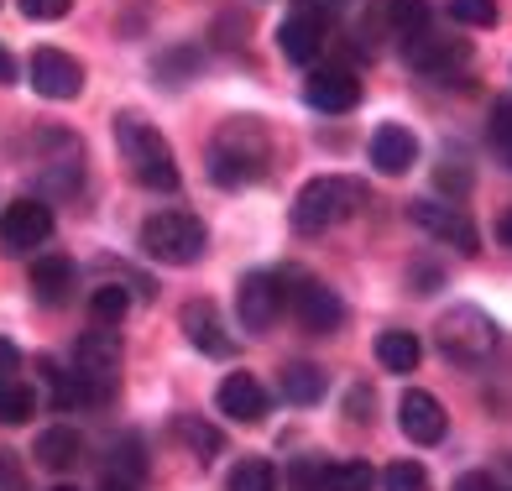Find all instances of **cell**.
Returning a JSON list of instances; mask_svg holds the SVG:
<instances>
[{
	"label": "cell",
	"instance_id": "26",
	"mask_svg": "<svg viewBox=\"0 0 512 491\" xmlns=\"http://www.w3.org/2000/svg\"><path fill=\"white\" fill-rule=\"evenodd\" d=\"M230 491H277V465L272 460H241L230 471Z\"/></svg>",
	"mask_w": 512,
	"mask_h": 491
},
{
	"label": "cell",
	"instance_id": "29",
	"mask_svg": "<svg viewBox=\"0 0 512 491\" xmlns=\"http://www.w3.org/2000/svg\"><path fill=\"white\" fill-rule=\"evenodd\" d=\"M387 21H392V27H398L403 37L424 32V21H429V0H392V6H387Z\"/></svg>",
	"mask_w": 512,
	"mask_h": 491
},
{
	"label": "cell",
	"instance_id": "34",
	"mask_svg": "<svg viewBox=\"0 0 512 491\" xmlns=\"http://www.w3.org/2000/svg\"><path fill=\"white\" fill-rule=\"evenodd\" d=\"M16 371H21V350H16L6 335H0V382H11Z\"/></svg>",
	"mask_w": 512,
	"mask_h": 491
},
{
	"label": "cell",
	"instance_id": "12",
	"mask_svg": "<svg viewBox=\"0 0 512 491\" xmlns=\"http://www.w3.org/2000/svg\"><path fill=\"white\" fill-rule=\"evenodd\" d=\"M324 32H330V21H324L319 6H293L283 16V27H277V53L288 63H314L324 48Z\"/></svg>",
	"mask_w": 512,
	"mask_h": 491
},
{
	"label": "cell",
	"instance_id": "6",
	"mask_svg": "<svg viewBox=\"0 0 512 491\" xmlns=\"http://www.w3.org/2000/svg\"><path fill=\"white\" fill-rule=\"evenodd\" d=\"M288 309V277L283 272H246L241 288H236V319L241 330L251 335H267Z\"/></svg>",
	"mask_w": 512,
	"mask_h": 491
},
{
	"label": "cell",
	"instance_id": "35",
	"mask_svg": "<svg viewBox=\"0 0 512 491\" xmlns=\"http://www.w3.org/2000/svg\"><path fill=\"white\" fill-rule=\"evenodd\" d=\"M492 136H497V142H507V136H512V100H497L492 105Z\"/></svg>",
	"mask_w": 512,
	"mask_h": 491
},
{
	"label": "cell",
	"instance_id": "14",
	"mask_svg": "<svg viewBox=\"0 0 512 491\" xmlns=\"http://www.w3.org/2000/svg\"><path fill=\"white\" fill-rule=\"evenodd\" d=\"M215 403H220V413L230 418V424H262L272 397L251 371H230V377L220 382V392H215Z\"/></svg>",
	"mask_w": 512,
	"mask_h": 491
},
{
	"label": "cell",
	"instance_id": "32",
	"mask_svg": "<svg viewBox=\"0 0 512 491\" xmlns=\"http://www.w3.org/2000/svg\"><path fill=\"white\" fill-rule=\"evenodd\" d=\"M68 6H74V0H21V16L27 21H58V16H68Z\"/></svg>",
	"mask_w": 512,
	"mask_h": 491
},
{
	"label": "cell",
	"instance_id": "30",
	"mask_svg": "<svg viewBox=\"0 0 512 491\" xmlns=\"http://www.w3.org/2000/svg\"><path fill=\"white\" fill-rule=\"evenodd\" d=\"M178 439H189V450H199V460L220 455V434L209 424H199V418H178Z\"/></svg>",
	"mask_w": 512,
	"mask_h": 491
},
{
	"label": "cell",
	"instance_id": "17",
	"mask_svg": "<svg viewBox=\"0 0 512 491\" xmlns=\"http://www.w3.org/2000/svg\"><path fill=\"white\" fill-rule=\"evenodd\" d=\"M183 335H189V345H199L204 356H230V330H225V319H220V309L209 298H199V303H183Z\"/></svg>",
	"mask_w": 512,
	"mask_h": 491
},
{
	"label": "cell",
	"instance_id": "18",
	"mask_svg": "<svg viewBox=\"0 0 512 491\" xmlns=\"http://www.w3.org/2000/svg\"><path fill=\"white\" fill-rule=\"evenodd\" d=\"M465 58H471V48H465V42L455 37H424V32H413L408 37V63L418 68V74H450V68H460Z\"/></svg>",
	"mask_w": 512,
	"mask_h": 491
},
{
	"label": "cell",
	"instance_id": "37",
	"mask_svg": "<svg viewBox=\"0 0 512 491\" xmlns=\"http://www.w3.org/2000/svg\"><path fill=\"white\" fill-rule=\"evenodd\" d=\"M455 491H497V486H492V476L471 471V476H460V481H455Z\"/></svg>",
	"mask_w": 512,
	"mask_h": 491
},
{
	"label": "cell",
	"instance_id": "25",
	"mask_svg": "<svg viewBox=\"0 0 512 491\" xmlns=\"http://www.w3.org/2000/svg\"><path fill=\"white\" fill-rule=\"evenodd\" d=\"M126 309H131V293L115 288V283L95 288V298H89V314H95V324H105V330H115V324L126 319Z\"/></svg>",
	"mask_w": 512,
	"mask_h": 491
},
{
	"label": "cell",
	"instance_id": "1",
	"mask_svg": "<svg viewBox=\"0 0 512 491\" xmlns=\"http://www.w3.org/2000/svg\"><path fill=\"white\" fill-rule=\"evenodd\" d=\"M267 131L251 121V115H236V121H225L220 136L209 142V178L220 183V189H246L267 173Z\"/></svg>",
	"mask_w": 512,
	"mask_h": 491
},
{
	"label": "cell",
	"instance_id": "8",
	"mask_svg": "<svg viewBox=\"0 0 512 491\" xmlns=\"http://www.w3.org/2000/svg\"><path fill=\"white\" fill-rule=\"evenodd\" d=\"M408 220H413L418 230H429V236L450 241V246H455V251H465V256H476V251H481L476 225L465 220V209H455V204H439V199H413V204H408Z\"/></svg>",
	"mask_w": 512,
	"mask_h": 491
},
{
	"label": "cell",
	"instance_id": "5",
	"mask_svg": "<svg viewBox=\"0 0 512 491\" xmlns=\"http://www.w3.org/2000/svg\"><path fill=\"white\" fill-rule=\"evenodd\" d=\"M434 335H439L445 361L481 366V361L497 350V319L486 314V309H476V303H455V309L434 324Z\"/></svg>",
	"mask_w": 512,
	"mask_h": 491
},
{
	"label": "cell",
	"instance_id": "23",
	"mask_svg": "<svg viewBox=\"0 0 512 491\" xmlns=\"http://www.w3.org/2000/svg\"><path fill=\"white\" fill-rule=\"evenodd\" d=\"M371 481H377V471H371L366 460H335L319 471V491H371Z\"/></svg>",
	"mask_w": 512,
	"mask_h": 491
},
{
	"label": "cell",
	"instance_id": "21",
	"mask_svg": "<svg viewBox=\"0 0 512 491\" xmlns=\"http://www.w3.org/2000/svg\"><path fill=\"white\" fill-rule=\"evenodd\" d=\"M277 392H283V403H298V408H309L324 397V371L314 361H293L277 371Z\"/></svg>",
	"mask_w": 512,
	"mask_h": 491
},
{
	"label": "cell",
	"instance_id": "16",
	"mask_svg": "<svg viewBox=\"0 0 512 491\" xmlns=\"http://www.w3.org/2000/svg\"><path fill=\"white\" fill-rule=\"evenodd\" d=\"M418 162V136L408 126H377L371 131V168L382 178H403Z\"/></svg>",
	"mask_w": 512,
	"mask_h": 491
},
{
	"label": "cell",
	"instance_id": "33",
	"mask_svg": "<svg viewBox=\"0 0 512 491\" xmlns=\"http://www.w3.org/2000/svg\"><path fill=\"white\" fill-rule=\"evenodd\" d=\"M0 491H27V481H21V465L11 450H0Z\"/></svg>",
	"mask_w": 512,
	"mask_h": 491
},
{
	"label": "cell",
	"instance_id": "2",
	"mask_svg": "<svg viewBox=\"0 0 512 491\" xmlns=\"http://www.w3.org/2000/svg\"><path fill=\"white\" fill-rule=\"evenodd\" d=\"M115 142H121V157H126V168H131V178L142 183V189H152V194H173L178 189V162H173L168 136H162L157 126H147L136 110L115 115Z\"/></svg>",
	"mask_w": 512,
	"mask_h": 491
},
{
	"label": "cell",
	"instance_id": "3",
	"mask_svg": "<svg viewBox=\"0 0 512 491\" xmlns=\"http://www.w3.org/2000/svg\"><path fill=\"white\" fill-rule=\"evenodd\" d=\"M366 204V189L356 178H340V173H324L314 183H304L288 209V220L298 236H324V230H335L340 220H351L356 209Z\"/></svg>",
	"mask_w": 512,
	"mask_h": 491
},
{
	"label": "cell",
	"instance_id": "31",
	"mask_svg": "<svg viewBox=\"0 0 512 491\" xmlns=\"http://www.w3.org/2000/svg\"><path fill=\"white\" fill-rule=\"evenodd\" d=\"M450 16L465 27H497V0H450Z\"/></svg>",
	"mask_w": 512,
	"mask_h": 491
},
{
	"label": "cell",
	"instance_id": "22",
	"mask_svg": "<svg viewBox=\"0 0 512 491\" xmlns=\"http://www.w3.org/2000/svg\"><path fill=\"white\" fill-rule=\"evenodd\" d=\"M418 356H424V345H418L413 330H382V335H377V361H382V371H398V377H408V371L418 366Z\"/></svg>",
	"mask_w": 512,
	"mask_h": 491
},
{
	"label": "cell",
	"instance_id": "42",
	"mask_svg": "<svg viewBox=\"0 0 512 491\" xmlns=\"http://www.w3.org/2000/svg\"><path fill=\"white\" fill-rule=\"evenodd\" d=\"M53 491H74V486H53Z\"/></svg>",
	"mask_w": 512,
	"mask_h": 491
},
{
	"label": "cell",
	"instance_id": "4",
	"mask_svg": "<svg viewBox=\"0 0 512 491\" xmlns=\"http://www.w3.org/2000/svg\"><path fill=\"white\" fill-rule=\"evenodd\" d=\"M204 241H209V230L189 209H162V215L142 225V251L162 267H194L204 256Z\"/></svg>",
	"mask_w": 512,
	"mask_h": 491
},
{
	"label": "cell",
	"instance_id": "9",
	"mask_svg": "<svg viewBox=\"0 0 512 491\" xmlns=\"http://www.w3.org/2000/svg\"><path fill=\"white\" fill-rule=\"evenodd\" d=\"M288 309L298 314V324H304L309 335H335L345 324V303L330 283H314V277H304L298 288H288Z\"/></svg>",
	"mask_w": 512,
	"mask_h": 491
},
{
	"label": "cell",
	"instance_id": "27",
	"mask_svg": "<svg viewBox=\"0 0 512 491\" xmlns=\"http://www.w3.org/2000/svg\"><path fill=\"white\" fill-rule=\"evenodd\" d=\"M382 491H429V471L418 460H392L382 471Z\"/></svg>",
	"mask_w": 512,
	"mask_h": 491
},
{
	"label": "cell",
	"instance_id": "40",
	"mask_svg": "<svg viewBox=\"0 0 512 491\" xmlns=\"http://www.w3.org/2000/svg\"><path fill=\"white\" fill-rule=\"evenodd\" d=\"M100 491H136V481H126V476H110Z\"/></svg>",
	"mask_w": 512,
	"mask_h": 491
},
{
	"label": "cell",
	"instance_id": "10",
	"mask_svg": "<svg viewBox=\"0 0 512 491\" xmlns=\"http://www.w3.org/2000/svg\"><path fill=\"white\" fill-rule=\"evenodd\" d=\"M74 371L89 377L95 387L115 392V377H121V340H115V330H105V324L84 330L79 345H74Z\"/></svg>",
	"mask_w": 512,
	"mask_h": 491
},
{
	"label": "cell",
	"instance_id": "20",
	"mask_svg": "<svg viewBox=\"0 0 512 491\" xmlns=\"http://www.w3.org/2000/svg\"><path fill=\"white\" fill-rule=\"evenodd\" d=\"M37 465L42 471H74L79 465V455H84V439L68 429V424H58V429H42L37 434Z\"/></svg>",
	"mask_w": 512,
	"mask_h": 491
},
{
	"label": "cell",
	"instance_id": "19",
	"mask_svg": "<svg viewBox=\"0 0 512 491\" xmlns=\"http://www.w3.org/2000/svg\"><path fill=\"white\" fill-rule=\"evenodd\" d=\"M27 283H32V298H37V303L58 309V303L74 298V262H68V256H58V251H48V256H37V262H32Z\"/></svg>",
	"mask_w": 512,
	"mask_h": 491
},
{
	"label": "cell",
	"instance_id": "13",
	"mask_svg": "<svg viewBox=\"0 0 512 491\" xmlns=\"http://www.w3.org/2000/svg\"><path fill=\"white\" fill-rule=\"evenodd\" d=\"M304 100L309 110H324V115H345L361 105V79L351 68H314L309 84H304Z\"/></svg>",
	"mask_w": 512,
	"mask_h": 491
},
{
	"label": "cell",
	"instance_id": "28",
	"mask_svg": "<svg viewBox=\"0 0 512 491\" xmlns=\"http://www.w3.org/2000/svg\"><path fill=\"white\" fill-rule=\"evenodd\" d=\"M199 68V53L194 48H173V53H162L157 63H152V74L162 79V84H183Z\"/></svg>",
	"mask_w": 512,
	"mask_h": 491
},
{
	"label": "cell",
	"instance_id": "36",
	"mask_svg": "<svg viewBox=\"0 0 512 491\" xmlns=\"http://www.w3.org/2000/svg\"><path fill=\"white\" fill-rule=\"evenodd\" d=\"M434 288H439V272L429 262H418L413 267V293H434Z\"/></svg>",
	"mask_w": 512,
	"mask_h": 491
},
{
	"label": "cell",
	"instance_id": "41",
	"mask_svg": "<svg viewBox=\"0 0 512 491\" xmlns=\"http://www.w3.org/2000/svg\"><path fill=\"white\" fill-rule=\"evenodd\" d=\"M502 147H507V162H512V136H507V142H502Z\"/></svg>",
	"mask_w": 512,
	"mask_h": 491
},
{
	"label": "cell",
	"instance_id": "7",
	"mask_svg": "<svg viewBox=\"0 0 512 491\" xmlns=\"http://www.w3.org/2000/svg\"><path fill=\"white\" fill-rule=\"evenodd\" d=\"M48 236H53V209L42 199H16L0 209V251L6 256H27Z\"/></svg>",
	"mask_w": 512,
	"mask_h": 491
},
{
	"label": "cell",
	"instance_id": "38",
	"mask_svg": "<svg viewBox=\"0 0 512 491\" xmlns=\"http://www.w3.org/2000/svg\"><path fill=\"white\" fill-rule=\"evenodd\" d=\"M0 84H16V58L0 48Z\"/></svg>",
	"mask_w": 512,
	"mask_h": 491
},
{
	"label": "cell",
	"instance_id": "39",
	"mask_svg": "<svg viewBox=\"0 0 512 491\" xmlns=\"http://www.w3.org/2000/svg\"><path fill=\"white\" fill-rule=\"evenodd\" d=\"M497 236H502V246L512 251V209H507V215H502V225H497Z\"/></svg>",
	"mask_w": 512,
	"mask_h": 491
},
{
	"label": "cell",
	"instance_id": "24",
	"mask_svg": "<svg viewBox=\"0 0 512 491\" xmlns=\"http://www.w3.org/2000/svg\"><path fill=\"white\" fill-rule=\"evenodd\" d=\"M37 413V392L27 382H0V424H27V418Z\"/></svg>",
	"mask_w": 512,
	"mask_h": 491
},
{
	"label": "cell",
	"instance_id": "15",
	"mask_svg": "<svg viewBox=\"0 0 512 491\" xmlns=\"http://www.w3.org/2000/svg\"><path fill=\"white\" fill-rule=\"evenodd\" d=\"M398 429L413 444H439L445 439V408H439V397L424 392V387H408L403 403H398Z\"/></svg>",
	"mask_w": 512,
	"mask_h": 491
},
{
	"label": "cell",
	"instance_id": "11",
	"mask_svg": "<svg viewBox=\"0 0 512 491\" xmlns=\"http://www.w3.org/2000/svg\"><path fill=\"white\" fill-rule=\"evenodd\" d=\"M27 74H32V89L42 100H74L79 89H84V68L74 53H58V48H37L32 63H27Z\"/></svg>",
	"mask_w": 512,
	"mask_h": 491
}]
</instances>
